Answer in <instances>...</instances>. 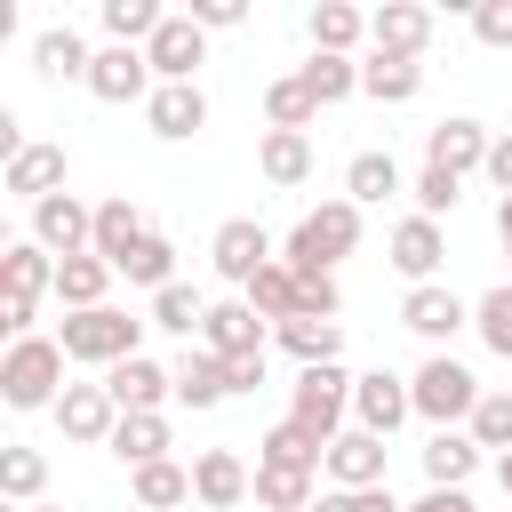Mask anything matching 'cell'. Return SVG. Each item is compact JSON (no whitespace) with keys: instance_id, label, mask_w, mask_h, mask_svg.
Instances as JSON below:
<instances>
[{"instance_id":"cell-40","label":"cell","mask_w":512,"mask_h":512,"mask_svg":"<svg viewBox=\"0 0 512 512\" xmlns=\"http://www.w3.org/2000/svg\"><path fill=\"white\" fill-rule=\"evenodd\" d=\"M120 280H128V288H152V296H160V288H176V240H168V232H144V240H136V256L120 264Z\"/></svg>"},{"instance_id":"cell-48","label":"cell","mask_w":512,"mask_h":512,"mask_svg":"<svg viewBox=\"0 0 512 512\" xmlns=\"http://www.w3.org/2000/svg\"><path fill=\"white\" fill-rule=\"evenodd\" d=\"M184 16H192V24H200V32H232V24H240V16H248V8H240V0H192V8H184Z\"/></svg>"},{"instance_id":"cell-17","label":"cell","mask_w":512,"mask_h":512,"mask_svg":"<svg viewBox=\"0 0 512 512\" xmlns=\"http://www.w3.org/2000/svg\"><path fill=\"white\" fill-rule=\"evenodd\" d=\"M248 496H256V472H248L232 448H200V456H192V504L232 512V504H248Z\"/></svg>"},{"instance_id":"cell-47","label":"cell","mask_w":512,"mask_h":512,"mask_svg":"<svg viewBox=\"0 0 512 512\" xmlns=\"http://www.w3.org/2000/svg\"><path fill=\"white\" fill-rule=\"evenodd\" d=\"M472 40L480 48H512V0H480L472 8Z\"/></svg>"},{"instance_id":"cell-23","label":"cell","mask_w":512,"mask_h":512,"mask_svg":"<svg viewBox=\"0 0 512 512\" xmlns=\"http://www.w3.org/2000/svg\"><path fill=\"white\" fill-rule=\"evenodd\" d=\"M0 296H24V304L56 296V256H48L40 240H8V256H0Z\"/></svg>"},{"instance_id":"cell-27","label":"cell","mask_w":512,"mask_h":512,"mask_svg":"<svg viewBox=\"0 0 512 512\" xmlns=\"http://www.w3.org/2000/svg\"><path fill=\"white\" fill-rule=\"evenodd\" d=\"M256 464H288V472H328V440L304 432L296 416H280L264 440H256Z\"/></svg>"},{"instance_id":"cell-15","label":"cell","mask_w":512,"mask_h":512,"mask_svg":"<svg viewBox=\"0 0 512 512\" xmlns=\"http://www.w3.org/2000/svg\"><path fill=\"white\" fill-rule=\"evenodd\" d=\"M488 128L480 120H464V112H448L440 128H424V168H448V176H472V168H488Z\"/></svg>"},{"instance_id":"cell-5","label":"cell","mask_w":512,"mask_h":512,"mask_svg":"<svg viewBox=\"0 0 512 512\" xmlns=\"http://www.w3.org/2000/svg\"><path fill=\"white\" fill-rule=\"evenodd\" d=\"M288 416H296L304 432L336 440L344 416H352V376H344L336 360H328V368H296V384H288Z\"/></svg>"},{"instance_id":"cell-13","label":"cell","mask_w":512,"mask_h":512,"mask_svg":"<svg viewBox=\"0 0 512 512\" xmlns=\"http://www.w3.org/2000/svg\"><path fill=\"white\" fill-rule=\"evenodd\" d=\"M48 416H56V432L80 440V448H112V432H120V408H112L104 384H64V400H56Z\"/></svg>"},{"instance_id":"cell-8","label":"cell","mask_w":512,"mask_h":512,"mask_svg":"<svg viewBox=\"0 0 512 512\" xmlns=\"http://www.w3.org/2000/svg\"><path fill=\"white\" fill-rule=\"evenodd\" d=\"M104 392H112V408L120 416H168V400H176V368H160V360H120V368H104Z\"/></svg>"},{"instance_id":"cell-10","label":"cell","mask_w":512,"mask_h":512,"mask_svg":"<svg viewBox=\"0 0 512 512\" xmlns=\"http://www.w3.org/2000/svg\"><path fill=\"white\" fill-rule=\"evenodd\" d=\"M144 56H152V80H160V88H184V80L208 64V32H200L184 8H168V24L152 32V48H144Z\"/></svg>"},{"instance_id":"cell-28","label":"cell","mask_w":512,"mask_h":512,"mask_svg":"<svg viewBox=\"0 0 512 512\" xmlns=\"http://www.w3.org/2000/svg\"><path fill=\"white\" fill-rule=\"evenodd\" d=\"M96 24H104V48H152V32L168 24V8L160 0H104Z\"/></svg>"},{"instance_id":"cell-26","label":"cell","mask_w":512,"mask_h":512,"mask_svg":"<svg viewBox=\"0 0 512 512\" xmlns=\"http://www.w3.org/2000/svg\"><path fill=\"white\" fill-rule=\"evenodd\" d=\"M216 400H232L224 360L208 344H184V360H176V408H216Z\"/></svg>"},{"instance_id":"cell-43","label":"cell","mask_w":512,"mask_h":512,"mask_svg":"<svg viewBox=\"0 0 512 512\" xmlns=\"http://www.w3.org/2000/svg\"><path fill=\"white\" fill-rule=\"evenodd\" d=\"M152 328H168V336H184V344H192V336L208 328V296H200V288H184V280H176V288H160V296H152Z\"/></svg>"},{"instance_id":"cell-18","label":"cell","mask_w":512,"mask_h":512,"mask_svg":"<svg viewBox=\"0 0 512 512\" xmlns=\"http://www.w3.org/2000/svg\"><path fill=\"white\" fill-rule=\"evenodd\" d=\"M368 48L376 56H424L432 48V8H416V0H384L376 16H368Z\"/></svg>"},{"instance_id":"cell-38","label":"cell","mask_w":512,"mask_h":512,"mask_svg":"<svg viewBox=\"0 0 512 512\" xmlns=\"http://www.w3.org/2000/svg\"><path fill=\"white\" fill-rule=\"evenodd\" d=\"M320 472H288V464H256V504L264 512H312Z\"/></svg>"},{"instance_id":"cell-4","label":"cell","mask_w":512,"mask_h":512,"mask_svg":"<svg viewBox=\"0 0 512 512\" xmlns=\"http://www.w3.org/2000/svg\"><path fill=\"white\" fill-rule=\"evenodd\" d=\"M64 344L56 336H16L8 360H0V400L8 408H56L64 400Z\"/></svg>"},{"instance_id":"cell-19","label":"cell","mask_w":512,"mask_h":512,"mask_svg":"<svg viewBox=\"0 0 512 512\" xmlns=\"http://www.w3.org/2000/svg\"><path fill=\"white\" fill-rule=\"evenodd\" d=\"M384 456H392V440L344 424V432L328 440V480H336V488H384Z\"/></svg>"},{"instance_id":"cell-25","label":"cell","mask_w":512,"mask_h":512,"mask_svg":"<svg viewBox=\"0 0 512 512\" xmlns=\"http://www.w3.org/2000/svg\"><path fill=\"white\" fill-rule=\"evenodd\" d=\"M88 64H96V48H88L72 24H48V32L32 40V72H40V80H80V88H88Z\"/></svg>"},{"instance_id":"cell-41","label":"cell","mask_w":512,"mask_h":512,"mask_svg":"<svg viewBox=\"0 0 512 512\" xmlns=\"http://www.w3.org/2000/svg\"><path fill=\"white\" fill-rule=\"evenodd\" d=\"M176 440H168V416H120V432H112V456L136 472V464H160Z\"/></svg>"},{"instance_id":"cell-51","label":"cell","mask_w":512,"mask_h":512,"mask_svg":"<svg viewBox=\"0 0 512 512\" xmlns=\"http://www.w3.org/2000/svg\"><path fill=\"white\" fill-rule=\"evenodd\" d=\"M344 496H352V512H408V504L392 496V480H384V488H344Z\"/></svg>"},{"instance_id":"cell-30","label":"cell","mask_w":512,"mask_h":512,"mask_svg":"<svg viewBox=\"0 0 512 512\" xmlns=\"http://www.w3.org/2000/svg\"><path fill=\"white\" fill-rule=\"evenodd\" d=\"M112 280H120V272H112L104 256H64V264H56V304H64V312H96V304L112 296Z\"/></svg>"},{"instance_id":"cell-33","label":"cell","mask_w":512,"mask_h":512,"mask_svg":"<svg viewBox=\"0 0 512 512\" xmlns=\"http://www.w3.org/2000/svg\"><path fill=\"white\" fill-rule=\"evenodd\" d=\"M424 88V64H408V56H360V96H376V104H408Z\"/></svg>"},{"instance_id":"cell-16","label":"cell","mask_w":512,"mask_h":512,"mask_svg":"<svg viewBox=\"0 0 512 512\" xmlns=\"http://www.w3.org/2000/svg\"><path fill=\"white\" fill-rule=\"evenodd\" d=\"M264 336H272V320H256V304H248V296H224V304H208V328H200V344H208L216 360H248V352H264Z\"/></svg>"},{"instance_id":"cell-39","label":"cell","mask_w":512,"mask_h":512,"mask_svg":"<svg viewBox=\"0 0 512 512\" xmlns=\"http://www.w3.org/2000/svg\"><path fill=\"white\" fill-rule=\"evenodd\" d=\"M296 80L320 96V112L328 104H344V96H360V56H304L296 64Z\"/></svg>"},{"instance_id":"cell-12","label":"cell","mask_w":512,"mask_h":512,"mask_svg":"<svg viewBox=\"0 0 512 512\" xmlns=\"http://www.w3.org/2000/svg\"><path fill=\"white\" fill-rule=\"evenodd\" d=\"M400 328H408V336H424L432 352H448V336H456V328H472V304H464L456 288H440V280H432V288H408V296H400Z\"/></svg>"},{"instance_id":"cell-7","label":"cell","mask_w":512,"mask_h":512,"mask_svg":"<svg viewBox=\"0 0 512 512\" xmlns=\"http://www.w3.org/2000/svg\"><path fill=\"white\" fill-rule=\"evenodd\" d=\"M24 240H40L56 264H64V256H96V208L72 200V192H56V200L32 208V232H24Z\"/></svg>"},{"instance_id":"cell-31","label":"cell","mask_w":512,"mask_h":512,"mask_svg":"<svg viewBox=\"0 0 512 512\" xmlns=\"http://www.w3.org/2000/svg\"><path fill=\"white\" fill-rule=\"evenodd\" d=\"M480 456H488V448H480L472 432H432V440H424V480H432V488H464V480L480 472Z\"/></svg>"},{"instance_id":"cell-42","label":"cell","mask_w":512,"mask_h":512,"mask_svg":"<svg viewBox=\"0 0 512 512\" xmlns=\"http://www.w3.org/2000/svg\"><path fill=\"white\" fill-rule=\"evenodd\" d=\"M312 120H320V96H312V88H304L296 72L264 88V128H296V136H304Z\"/></svg>"},{"instance_id":"cell-54","label":"cell","mask_w":512,"mask_h":512,"mask_svg":"<svg viewBox=\"0 0 512 512\" xmlns=\"http://www.w3.org/2000/svg\"><path fill=\"white\" fill-rule=\"evenodd\" d=\"M312 512H352V496H344V488H328V496H312Z\"/></svg>"},{"instance_id":"cell-44","label":"cell","mask_w":512,"mask_h":512,"mask_svg":"<svg viewBox=\"0 0 512 512\" xmlns=\"http://www.w3.org/2000/svg\"><path fill=\"white\" fill-rule=\"evenodd\" d=\"M472 328H480V344H488L496 360H512V280H496V288L472 304Z\"/></svg>"},{"instance_id":"cell-22","label":"cell","mask_w":512,"mask_h":512,"mask_svg":"<svg viewBox=\"0 0 512 512\" xmlns=\"http://www.w3.org/2000/svg\"><path fill=\"white\" fill-rule=\"evenodd\" d=\"M152 224H144V208L128 200V192H112V200H96V256L120 272L128 256H136V240H144Z\"/></svg>"},{"instance_id":"cell-9","label":"cell","mask_w":512,"mask_h":512,"mask_svg":"<svg viewBox=\"0 0 512 512\" xmlns=\"http://www.w3.org/2000/svg\"><path fill=\"white\" fill-rule=\"evenodd\" d=\"M408 416H416V400H408V376H392V368H368V376H352V424H360V432L392 440Z\"/></svg>"},{"instance_id":"cell-24","label":"cell","mask_w":512,"mask_h":512,"mask_svg":"<svg viewBox=\"0 0 512 512\" xmlns=\"http://www.w3.org/2000/svg\"><path fill=\"white\" fill-rule=\"evenodd\" d=\"M272 344H280L296 368H328V360L344 352V328H336V320H320V312H296V320H280V328H272Z\"/></svg>"},{"instance_id":"cell-55","label":"cell","mask_w":512,"mask_h":512,"mask_svg":"<svg viewBox=\"0 0 512 512\" xmlns=\"http://www.w3.org/2000/svg\"><path fill=\"white\" fill-rule=\"evenodd\" d=\"M496 480H504V496H512V456H496Z\"/></svg>"},{"instance_id":"cell-20","label":"cell","mask_w":512,"mask_h":512,"mask_svg":"<svg viewBox=\"0 0 512 512\" xmlns=\"http://www.w3.org/2000/svg\"><path fill=\"white\" fill-rule=\"evenodd\" d=\"M0 192H16L24 208L56 200V192H64V144H24V152L0 168Z\"/></svg>"},{"instance_id":"cell-34","label":"cell","mask_w":512,"mask_h":512,"mask_svg":"<svg viewBox=\"0 0 512 512\" xmlns=\"http://www.w3.org/2000/svg\"><path fill=\"white\" fill-rule=\"evenodd\" d=\"M256 168H264V184H304V176H312V136H296V128H264Z\"/></svg>"},{"instance_id":"cell-35","label":"cell","mask_w":512,"mask_h":512,"mask_svg":"<svg viewBox=\"0 0 512 512\" xmlns=\"http://www.w3.org/2000/svg\"><path fill=\"white\" fill-rule=\"evenodd\" d=\"M400 192V160L392 152H352V168H344V200L352 208H384Z\"/></svg>"},{"instance_id":"cell-32","label":"cell","mask_w":512,"mask_h":512,"mask_svg":"<svg viewBox=\"0 0 512 512\" xmlns=\"http://www.w3.org/2000/svg\"><path fill=\"white\" fill-rule=\"evenodd\" d=\"M128 488H136V512H176V504H192V464H176V456L136 464Z\"/></svg>"},{"instance_id":"cell-1","label":"cell","mask_w":512,"mask_h":512,"mask_svg":"<svg viewBox=\"0 0 512 512\" xmlns=\"http://www.w3.org/2000/svg\"><path fill=\"white\" fill-rule=\"evenodd\" d=\"M352 248H360V208L336 192V200H320V208L288 232L280 264H288L296 280H320V272H336V256H352Z\"/></svg>"},{"instance_id":"cell-37","label":"cell","mask_w":512,"mask_h":512,"mask_svg":"<svg viewBox=\"0 0 512 512\" xmlns=\"http://www.w3.org/2000/svg\"><path fill=\"white\" fill-rule=\"evenodd\" d=\"M40 488H48V456H40V448H24V440H8V448H0V496H8L16 512H32V504H40Z\"/></svg>"},{"instance_id":"cell-14","label":"cell","mask_w":512,"mask_h":512,"mask_svg":"<svg viewBox=\"0 0 512 512\" xmlns=\"http://www.w3.org/2000/svg\"><path fill=\"white\" fill-rule=\"evenodd\" d=\"M440 264H448V232H440L432 216H416V208H408V216L392 224V272H400L408 288H432V272H440Z\"/></svg>"},{"instance_id":"cell-21","label":"cell","mask_w":512,"mask_h":512,"mask_svg":"<svg viewBox=\"0 0 512 512\" xmlns=\"http://www.w3.org/2000/svg\"><path fill=\"white\" fill-rule=\"evenodd\" d=\"M144 128H152L160 144H184V136H200V128H208V96H200V80H184V88H152V104H144Z\"/></svg>"},{"instance_id":"cell-3","label":"cell","mask_w":512,"mask_h":512,"mask_svg":"<svg viewBox=\"0 0 512 512\" xmlns=\"http://www.w3.org/2000/svg\"><path fill=\"white\" fill-rule=\"evenodd\" d=\"M480 376L456 360V352H432L416 376H408V400H416V416L432 424V432H456V424H472V408H480Z\"/></svg>"},{"instance_id":"cell-49","label":"cell","mask_w":512,"mask_h":512,"mask_svg":"<svg viewBox=\"0 0 512 512\" xmlns=\"http://www.w3.org/2000/svg\"><path fill=\"white\" fill-rule=\"evenodd\" d=\"M480 176L496 184V200L512 192V136H496V144H488V168H480Z\"/></svg>"},{"instance_id":"cell-57","label":"cell","mask_w":512,"mask_h":512,"mask_svg":"<svg viewBox=\"0 0 512 512\" xmlns=\"http://www.w3.org/2000/svg\"><path fill=\"white\" fill-rule=\"evenodd\" d=\"M504 256H512V248H504Z\"/></svg>"},{"instance_id":"cell-45","label":"cell","mask_w":512,"mask_h":512,"mask_svg":"<svg viewBox=\"0 0 512 512\" xmlns=\"http://www.w3.org/2000/svg\"><path fill=\"white\" fill-rule=\"evenodd\" d=\"M480 448H496V456H512V384L504 392H480V408H472V424H464Z\"/></svg>"},{"instance_id":"cell-11","label":"cell","mask_w":512,"mask_h":512,"mask_svg":"<svg viewBox=\"0 0 512 512\" xmlns=\"http://www.w3.org/2000/svg\"><path fill=\"white\" fill-rule=\"evenodd\" d=\"M152 56L144 48H96V64H88V96L96 104H152Z\"/></svg>"},{"instance_id":"cell-56","label":"cell","mask_w":512,"mask_h":512,"mask_svg":"<svg viewBox=\"0 0 512 512\" xmlns=\"http://www.w3.org/2000/svg\"><path fill=\"white\" fill-rule=\"evenodd\" d=\"M32 512H64V504H32Z\"/></svg>"},{"instance_id":"cell-6","label":"cell","mask_w":512,"mask_h":512,"mask_svg":"<svg viewBox=\"0 0 512 512\" xmlns=\"http://www.w3.org/2000/svg\"><path fill=\"white\" fill-rule=\"evenodd\" d=\"M208 264H216V280L248 288L264 264H280V248H272V232H264L256 216H224V224H216V240H208Z\"/></svg>"},{"instance_id":"cell-29","label":"cell","mask_w":512,"mask_h":512,"mask_svg":"<svg viewBox=\"0 0 512 512\" xmlns=\"http://www.w3.org/2000/svg\"><path fill=\"white\" fill-rule=\"evenodd\" d=\"M304 32H312V56H352V48L368 40V16H360L352 0H320V8L304 16Z\"/></svg>"},{"instance_id":"cell-50","label":"cell","mask_w":512,"mask_h":512,"mask_svg":"<svg viewBox=\"0 0 512 512\" xmlns=\"http://www.w3.org/2000/svg\"><path fill=\"white\" fill-rule=\"evenodd\" d=\"M224 376H232V392H264V352H248V360H224Z\"/></svg>"},{"instance_id":"cell-2","label":"cell","mask_w":512,"mask_h":512,"mask_svg":"<svg viewBox=\"0 0 512 512\" xmlns=\"http://www.w3.org/2000/svg\"><path fill=\"white\" fill-rule=\"evenodd\" d=\"M144 328H152V320L120 312V304H96V312H64L56 344H64V360H80V368H120V360H136Z\"/></svg>"},{"instance_id":"cell-46","label":"cell","mask_w":512,"mask_h":512,"mask_svg":"<svg viewBox=\"0 0 512 512\" xmlns=\"http://www.w3.org/2000/svg\"><path fill=\"white\" fill-rule=\"evenodd\" d=\"M408 200H416V216H432V224H440V216L464 200V176H448V168H424V176L408 184Z\"/></svg>"},{"instance_id":"cell-52","label":"cell","mask_w":512,"mask_h":512,"mask_svg":"<svg viewBox=\"0 0 512 512\" xmlns=\"http://www.w3.org/2000/svg\"><path fill=\"white\" fill-rule=\"evenodd\" d=\"M408 512H472V496H464V488H424Z\"/></svg>"},{"instance_id":"cell-36","label":"cell","mask_w":512,"mask_h":512,"mask_svg":"<svg viewBox=\"0 0 512 512\" xmlns=\"http://www.w3.org/2000/svg\"><path fill=\"white\" fill-rule=\"evenodd\" d=\"M240 296H248V304H256V320H272V328L304 312V280H296L288 264H264V272H256V280L240 288Z\"/></svg>"},{"instance_id":"cell-53","label":"cell","mask_w":512,"mask_h":512,"mask_svg":"<svg viewBox=\"0 0 512 512\" xmlns=\"http://www.w3.org/2000/svg\"><path fill=\"white\" fill-rule=\"evenodd\" d=\"M496 240H504V248H512V192H504V200H496Z\"/></svg>"}]
</instances>
